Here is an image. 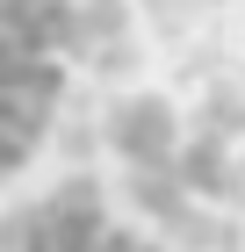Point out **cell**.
Masks as SVG:
<instances>
[{"label": "cell", "instance_id": "6da1fadb", "mask_svg": "<svg viewBox=\"0 0 245 252\" xmlns=\"http://www.w3.org/2000/svg\"><path fill=\"white\" fill-rule=\"evenodd\" d=\"M87 0H0V180L43 152L72 65H94Z\"/></svg>", "mask_w": 245, "mask_h": 252}, {"label": "cell", "instance_id": "7a4b0ae2", "mask_svg": "<svg viewBox=\"0 0 245 252\" xmlns=\"http://www.w3.org/2000/svg\"><path fill=\"white\" fill-rule=\"evenodd\" d=\"M7 223H15V252H94L108 231V202L94 173H65L51 194L22 202Z\"/></svg>", "mask_w": 245, "mask_h": 252}, {"label": "cell", "instance_id": "3957f363", "mask_svg": "<svg viewBox=\"0 0 245 252\" xmlns=\"http://www.w3.org/2000/svg\"><path fill=\"white\" fill-rule=\"evenodd\" d=\"M108 144L130 158V166H166V158H180V116H173V101L166 94L123 101L108 116Z\"/></svg>", "mask_w": 245, "mask_h": 252}, {"label": "cell", "instance_id": "277c9868", "mask_svg": "<svg viewBox=\"0 0 245 252\" xmlns=\"http://www.w3.org/2000/svg\"><path fill=\"white\" fill-rule=\"evenodd\" d=\"M195 123H202L209 137H238V130H245V101H238V94H209Z\"/></svg>", "mask_w": 245, "mask_h": 252}, {"label": "cell", "instance_id": "5b68a950", "mask_svg": "<svg viewBox=\"0 0 245 252\" xmlns=\"http://www.w3.org/2000/svg\"><path fill=\"white\" fill-rule=\"evenodd\" d=\"M137 245H144V238H137V231H123V223H108V231H101V245H94V252H137Z\"/></svg>", "mask_w": 245, "mask_h": 252}, {"label": "cell", "instance_id": "8992f818", "mask_svg": "<svg viewBox=\"0 0 245 252\" xmlns=\"http://www.w3.org/2000/svg\"><path fill=\"white\" fill-rule=\"evenodd\" d=\"M137 252H166V245H151V238H144V245H137Z\"/></svg>", "mask_w": 245, "mask_h": 252}]
</instances>
